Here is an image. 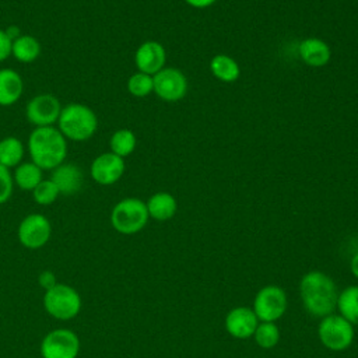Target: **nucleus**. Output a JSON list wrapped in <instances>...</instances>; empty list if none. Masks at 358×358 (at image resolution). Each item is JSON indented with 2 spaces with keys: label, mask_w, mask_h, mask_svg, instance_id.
I'll use <instances>...</instances> for the list:
<instances>
[{
  "label": "nucleus",
  "mask_w": 358,
  "mask_h": 358,
  "mask_svg": "<svg viewBox=\"0 0 358 358\" xmlns=\"http://www.w3.org/2000/svg\"><path fill=\"white\" fill-rule=\"evenodd\" d=\"M31 161L42 171H53L66 161L67 140L55 126L35 127L28 137Z\"/></svg>",
  "instance_id": "1"
},
{
  "label": "nucleus",
  "mask_w": 358,
  "mask_h": 358,
  "mask_svg": "<svg viewBox=\"0 0 358 358\" xmlns=\"http://www.w3.org/2000/svg\"><path fill=\"white\" fill-rule=\"evenodd\" d=\"M301 298L305 309L317 317L331 315L337 306V287L334 281L322 271L306 273L299 284Z\"/></svg>",
  "instance_id": "2"
},
{
  "label": "nucleus",
  "mask_w": 358,
  "mask_h": 358,
  "mask_svg": "<svg viewBox=\"0 0 358 358\" xmlns=\"http://www.w3.org/2000/svg\"><path fill=\"white\" fill-rule=\"evenodd\" d=\"M56 124L66 140L83 143L95 134L98 129V117L90 106L71 102L62 108Z\"/></svg>",
  "instance_id": "3"
},
{
  "label": "nucleus",
  "mask_w": 358,
  "mask_h": 358,
  "mask_svg": "<svg viewBox=\"0 0 358 358\" xmlns=\"http://www.w3.org/2000/svg\"><path fill=\"white\" fill-rule=\"evenodd\" d=\"M148 211L144 201L134 197H127L115 204L110 213L112 227L123 234L131 235L141 231L148 221Z\"/></svg>",
  "instance_id": "4"
},
{
  "label": "nucleus",
  "mask_w": 358,
  "mask_h": 358,
  "mask_svg": "<svg viewBox=\"0 0 358 358\" xmlns=\"http://www.w3.org/2000/svg\"><path fill=\"white\" fill-rule=\"evenodd\" d=\"M43 306L52 317L59 320H70L80 313L81 298L73 287L56 284L45 292Z\"/></svg>",
  "instance_id": "5"
},
{
  "label": "nucleus",
  "mask_w": 358,
  "mask_h": 358,
  "mask_svg": "<svg viewBox=\"0 0 358 358\" xmlns=\"http://www.w3.org/2000/svg\"><path fill=\"white\" fill-rule=\"evenodd\" d=\"M317 334L326 348L343 351L348 348L354 340V327L340 315H327L319 323Z\"/></svg>",
  "instance_id": "6"
},
{
  "label": "nucleus",
  "mask_w": 358,
  "mask_h": 358,
  "mask_svg": "<svg viewBox=\"0 0 358 358\" xmlns=\"http://www.w3.org/2000/svg\"><path fill=\"white\" fill-rule=\"evenodd\" d=\"M78 352V336L69 329L52 330L41 343L42 358H77Z\"/></svg>",
  "instance_id": "7"
},
{
  "label": "nucleus",
  "mask_w": 358,
  "mask_h": 358,
  "mask_svg": "<svg viewBox=\"0 0 358 358\" xmlns=\"http://www.w3.org/2000/svg\"><path fill=\"white\" fill-rule=\"evenodd\" d=\"M287 309V295L277 285L263 287L255 296L253 312L262 322H275Z\"/></svg>",
  "instance_id": "8"
},
{
  "label": "nucleus",
  "mask_w": 358,
  "mask_h": 358,
  "mask_svg": "<svg viewBox=\"0 0 358 358\" xmlns=\"http://www.w3.org/2000/svg\"><path fill=\"white\" fill-rule=\"evenodd\" d=\"M62 103L53 94H38L25 106V116L35 127H46L57 123Z\"/></svg>",
  "instance_id": "9"
},
{
  "label": "nucleus",
  "mask_w": 358,
  "mask_h": 358,
  "mask_svg": "<svg viewBox=\"0 0 358 358\" xmlns=\"http://www.w3.org/2000/svg\"><path fill=\"white\" fill-rule=\"evenodd\" d=\"M52 225L43 214H28L18 225L17 236L20 243L27 249H39L50 238Z\"/></svg>",
  "instance_id": "10"
},
{
  "label": "nucleus",
  "mask_w": 358,
  "mask_h": 358,
  "mask_svg": "<svg viewBox=\"0 0 358 358\" xmlns=\"http://www.w3.org/2000/svg\"><path fill=\"white\" fill-rule=\"evenodd\" d=\"M155 94L168 102L179 101L187 91V81L178 69H162L152 76Z\"/></svg>",
  "instance_id": "11"
},
{
  "label": "nucleus",
  "mask_w": 358,
  "mask_h": 358,
  "mask_svg": "<svg viewBox=\"0 0 358 358\" xmlns=\"http://www.w3.org/2000/svg\"><path fill=\"white\" fill-rule=\"evenodd\" d=\"M91 178L95 183L109 186L116 183L124 173V161L113 152H103L95 157L90 166Z\"/></svg>",
  "instance_id": "12"
},
{
  "label": "nucleus",
  "mask_w": 358,
  "mask_h": 358,
  "mask_svg": "<svg viewBox=\"0 0 358 358\" xmlns=\"http://www.w3.org/2000/svg\"><path fill=\"white\" fill-rule=\"evenodd\" d=\"M165 59L166 55L164 46L155 41H147L141 43L134 53V63L138 71L150 76H154L164 69Z\"/></svg>",
  "instance_id": "13"
},
{
  "label": "nucleus",
  "mask_w": 358,
  "mask_h": 358,
  "mask_svg": "<svg viewBox=\"0 0 358 358\" xmlns=\"http://www.w3.org/2000/svg\"><path fill=\"white\" fill-rule=\"evenodd\" d=\"M259 319L253 309L246 306H239L232 310L225 317V329L235 338H249L253 336Z\"/></svg>",
  "instance_id": "14"
},
{
  "label": "nucleus",
  "mask_w": 358,
  "mask_h": 358,
  "mask_svg": "<svg viewBox=\"0 0 358 358\" xmlns=\"http://www.w3.org/2000/svg\"><path fill=\"white\" fill-rule=\"evenodd\" d=\"M50 179L56 185L59 193L66 196L77 193L84 183L83 171L77 165L67 162H63L62 165L55 168L52 171Z\"/></svg>",
  "instance_id": "15"
},
{
  "label": "nucleus",
  "mask_w": 358,
  "mask_h": 358,
  "mask_svg": "<svg viewBox=\"0 0 358 358\" xmlns=\"http://www.w3.org/2000/svg\"><path fill=\"white\" fill-rule=\"evenodd\" d=\"M24 92L22 77L13 69H0V106L14 105Z\"/></svg>",
  "instance_id": "16"
},
{
  "label": "nucleus",
  "mask_w": 358,
  "mask_h": 358,
  "mask_svg": "<svg viewBox=\"0 0 358 358\" xmlns=\"http://www.w3.org/2000/svg\"><path fill=\"white\" fill-rule=\"evenodd\" d=\"M301 59L312 67H322L329 63L331 50L329 45L319 38H306L298 48Z\"/></svg>",
  "instance_id": "17"
},
{
  "label": "nucleus",
  "mask_w": 358,
  "mask_h": 358,
  "mask_svg": "<svg viewBox=\"0 0 358 358\" xmlns=\"http://www.w3.org/2000/svg\"><path fill=\"white\" fill-rule=\"evenodd\" d=\"M148 215L157 221H166L176 213V200L171 193L158 192L145 203Z\"/></svg>",
  "instance_id": "18"
},
{
  "label": "nucleus",
  "mask_w": 358,
  "mask_h": 358,
  "mask_svg": "<svg viewBox=\"0 0 358 358\" xmlns=\"http://www.w3.org/2000/svg\"><path fill=\"white\" fill-rule=\"evenodd\" d=\"M11 55L21 63H32L41 55V43L35 36L21 34L11 42Z\"/></svg>",
  "instance_id": "19"
},
{
  "label": "nucleus",
  "mask_w": 358,
  "mask_h": 358,
  "mask_svg": "<svg viewBox=\"0 0 358 358\" xmlns=\"http://www.w3.org/2000/svg\"><path fill=\"white\" fill-rule=\"evenodd\" d=\"M24 152V144L18 137L7 136L0 140V165L7 169L18 166L22 162Z\"/></svg>",
  "instance_id": "20"
},
{
  "label": "nucleus",
  "mask_w": 358,
  "mask_h": 358,
  "mask_svg": "<svg viewBox=\"0 0 358 358\" xmlns=\"http://www.w3.org/2000/svg\"><path fill=\"white\" fill-rule=\"evenodd\" d=\"M42 179H43L42 169L38 165H35L32 161L21 162L18 166L14 168V172H13L14 185H17L22 190L32 192Z\"/></svg>",
  "instance_id": "21"
},
{
  "label": "nucleus",
  "mask_w": 358,
  "mask_h": 358,
  "mask_svg": "<svg viewBox=\"0 0 358 358\" xmlns=\"http://www.w3.org/2000/svg\"><path fill=\"white\" fill-rule=\"evenodd\" d=\"M340 316L348 320L352 326L358 324V285H351L343 289L337 296Z\"/></svg>",
  "instance_id": "22"
},
{
  "label": "nucleus",
  "mask_w": 358,
  "mask_h": 358,
  "mask_svg": "<svg viewBox=\"0 0 358 358\" xmlns=\"http://www.w3.org/2000/svg\"><path fill=\"white\" fill-rule=\"evenodd\" d=\"M210 69H211V73L214 74V77H217L218 80H221L224 83H232V81L238 80V77L241 74L238 63L227 55L214 56L210 62Z\"/></svg>",
  "instance_id": "23"
},
{
  "label": "nucleus",
  "mask_w": 358,
  "mask_h": 358,
  "mask_svg": "<svg viewBox=\"0 0 358 358\" xmlns=\"http://www.w3.org/2000/svg\"><path fill=\"white\" fill-rule=\"evenodd\" d=\"M136 136L131 130L129 129H119L116 130L109 140V147H110V152L124 158L127 155H130L134 148H136Z\"/></svg>",
  "instance_id": "24"
},
{
  "label": "nucleus",
  "mask_w": 358,
  "mask_h": 358,
  "mask_svg": "<svg viewBox=\"0 0 358 358\" xmlns=\"http://www.w3.org/2000/svg\"><path fill=\"white\" fill-rule=\"evenodd\" d=\"M255 340L262 348H273L280 340V330L274 322H262L257 324L255 333Z\"/></svg>",
  "instance_id": "25"
},
{
  "label": "nucleus",
  "mask_w": 358,
  "mask_h": 358,
  "mask_svg": "<svg viewBox=\"0 0 358 358\" xmlns=\"http://www.w3.org/2000/svg\"><path fill=\"white\" fill-rule=\"evenodd\" d=\"M127 90L133 96H137V98L147 96L151 91H154L152 76L145 74V73H140V71L134 73L127 80Z\"/></svg>",
  "instance_id": "26"
},
{
  "label": "nucleus",
  "mask_w": 358,
  "mask_h": 358,
  "mask_svg": "<svg viewBox=\"0 0 358 358\" xmlns=\"http://www.w3.org/2000/svg\"><path fill=\"white\" fill-rule=\"evenodd\" d=\"M59 190L56 185L52 182V179H42L38 186L32 190V197L34 200L41 204V206H49L56 201L59 197Z\"/></svg>",
  "instance_id": "27"
},
{
  "label": "nucleus",
  "mask_w": 358,
  "mask_h": 358,
  "mask_svg": "<svg viewBox=\"0 0 358 358\" xmlns=\"http://www.w3.org/2000/svg\"><path fill=\"white\" fill-rule=\"evenodd\" d=\"M14 189V180L13 173H10V169L0 165V204H4L8 201V199L13 194Z\"/></svg>",
  "instance_id": "28"
},
{
  "label": "nucleus",
  "mask_w": 358,
  "mask_h": 358,
  "mask_svg": "<svg viewBox=\"0 0 358 358\" xmlns=\"http://www.w3.org/2000/svg\"><path fill=\"white\" fill-rule=\"evenodd\" d=\"M11 56V39L4 29H0V62H4Z\"/></svg>",
  "instance_id": "29"
},
{
  "label": "nucleus",
  "mask_w": 358,
  "mask_h": 358,
  "mask_svg": "<svg viewBox=\"0 0 358 358\" xmlns=\"http://www.w3.org/2000/svg\"><path fill=\"white\" fill-rule=\"evenodd\" d=\"M39 284H41V287H43L48 291L52 287H55L57 282H56V277L52 271H42L39 275Z\"/></svg>",
  "instance_id": "30"
},
{
  "label": "nucleus",
  "mask_w": 358,
  "mask_h": 358,
  "mask_svg": "<svg viewBox=\"0 0 358 358\" xmlns=\"http://www.w3.org/2000/svg\"><path fill=\"white\" fill-rule=\"evenodd\" d=\"M187 4H190L192 7H196V8H204V7H208L211 6L215 0H185Z\"/></svg>",
  "instance_id": "31"
},
{
  "label": "nucleus",
  "mask_w": 358,
  "mask_h": 358,
  "mask_svg": "<svg viewBox=\"0 0 358 358\" xmlns=\"http://www.w3.org/2000/svg\"><path fill=\"white\" fill-rule=\"evenodd\" d=\"M4 31H6L7 36L11 39V42H13L14 39H17V38L21 35V31H20V28H18L17 25H10V27H7Z\"/></svg>",
  "instance_id": "32"
},
{
  "label": "nucleus",
  "mask_w": 358,
  "mask_h": 358,
  "mask_svg": "<svg viewBox=\"0 0 358 358\" xmlns=\"http://www.w3.org/2000/svg\"><path fill=\"white\" fill-rule=\"evenodd\" d=\"M350 267H351V273L358 278V252L352 256L351 263H350Z\"/></svg>",
  "instance_id": "33"
}]
</instances>
